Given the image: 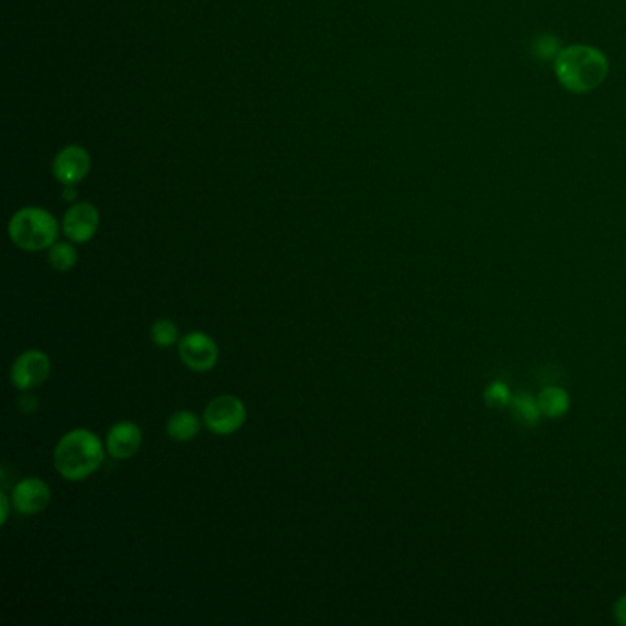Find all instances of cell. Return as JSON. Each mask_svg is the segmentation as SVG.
<instances>
[{
	"label": "cell",
	"instance_id": "14",
	"mask_svg": "<svg viewBox=\"0 0 626 626\" xmlns=\"http://www.w3.org/2000/svg\"><path fill=\"white\" fill-rule=\"evenodd\" d=\"M48 263L57 272H70L78 265V250L72 243L57 241L48 248Z\"/></svg>",
	"mask_w": 626,
	"mask_h": 626
},
{
	"label": "cell",
	"instance_id": "16",
	"mask_svg": "<svg viewBox=\"0 0 626 626\" xmlns=\"http://www.w3.org/2000/svg\"><path fill=\"white\" fill-rule=\"evenodd\" d=\"M151 340L155 346L162 349L177 346L180 342L179 325L168 318H158L157 322L151 325Z\"/></svg>",
	"mask_w": 626,
	"mask_h": 626
},
{
	"label": "cell",
	"instance_id": "2",
	"mask_svg": "<svg viewBox=\"0 0 626 626\" xmlns=\"http://www.w3.org/2000/svg\"><path fill=\"white\" fill-rule=\"evenodd\" d=\"M107 448L100 436L87 428L70 430L57 441L54 465L67 481H83L100 469Z\"/></svg>",
	"mask_w": 626,
	"mask_h": 626
},
{
	"label": "cell",
	"instance_id": "9",
	"mask_svg": "<svg viewBox=\"0 0 626 626\" xmlns=\"http://www.w3.org/2000/svg\"><path fill=\"white\" fill-rule=\"evenodd\" d=\"M52 171L63 186H76L89 175L90 155L85 147L67 146L54 158Z\"/></svg>",
	"mask_w": 626,
	"mask_h": 626
},
{
	"label": "cell",
	"instance_id": "5",
	"mask_svg": "<svg viewBox=\"0 0 626 626\" xmlns=\"http://www.w3.org/2000/svg\"><path fill=\"white\" fill-rule=\"evenodd\" d=\"M52 373V362L45 351L28 349L13 360L10 382L19 392H32L43 386Z\"/></svg>",
	"mask_w": 626,
	"mask_h": 626
},
{
	"label": "cell",
	"instance_id": "15",
	"mask_svg": "<svg viewBox=\"0 0 626 626\" xmlns=\"http://www.w3.org/2000/svg\"><path fill=\"white\" fill-rule=\"evenodd\" d=\"M513 397L515 395L511 392V386L502 379H496L487 384L483 392V403L491 410H505L513 403Z\"/></svg>",
	"mask_w": 626,
	"mask_h": 626
},
{
	"label": "cell",
	"instance_id": "1",
	"mask_svg": "<svg viewBox=\"0 0 626 626\" xmlns=\"http://www.w3.org/2000/svg\"><path fill=\"white\" fill-rule=\"evenodd\" d=\"M553 72L571 94H588L599 89L608 78L610 61L595 46H564L553 61Z\"/></svg>",
	"mask_w": 626,
	"mask_h": 626
},
{
	"label": "cell",
	"instance_id": "7",
	"mask_svg": "<svg viewBox=\"0 0 626 626\" xmlns=\"http://www.w3.org/2000/svg\"><path fill=\"white\" fill-rule=\"evenodd\" d=\"M100 228V212L90 202H76L68 208L61 230L67 235L68 241L74 245H83L94 239Z\"/></svg>",
	"mask_w": 626,
	"mask_h": 626
},
{
	"label": "cell",
	"instance_id": "6",
	"mask_svg": "<svg viewBox=\"0 0 626 626\" xmlns=\"http://www.w3.org/2000/svg\"><path fill=\"white\" fill-rule=\"evenodd\" d=\"M179 357L191 371L206 373L212 371L219 362V346L212 336L202 331H191L180 338Z\"/></svg>",
	"mask_w": 626,
	"mask_h": 626
},
{
	"label": "cell",
	"instance_id": "11",
	"mask_svg": "<svg viewBox=\"0 0 626 626\" xmlns=\"http://www.w3.org/2000/svg\"><path fill=\"white\" fill-rule=\"evenodd\" d=\"M202 425L204 421L199 415L193 414L190 410H179L169 417L166 432L173 441L188 443L201 434Z\"/></svg>",
	"mask_w": 626,
	"mask_h": 626
},
{
	"label": "cell",
	"instance_id": "18",
	"mask_svg": "<svg viewBox=\"0 0 626 626\" xmlns=\"http://www.w3.org/2000/svg\"><path fill=\"white\" fill-rule=\"evenodd\" d=\"M615 621L621 626H626V593L621 595L614 603Z\"/></svg>",
	"mask_w": 626,
	"mask_h": 626
},
{
	"label": "cell",
	"instance_id": "8",
	"mask_svg": "<svg viewBox=\"0 0 626 626\" xmlns=\"http://www.w3.org/2000/svg\"><path fill=\"white\" fill-rule=\"evenodd\" d=\"M13 509L24 516H34L43 513L50 500H52V489L45 480L41 478H24L17 481L12 489Z\"/></svg>",
	"mask_w": 626,
	"mask_h": 626
},
{
	"label": "cell",
	"instance_id": "3",
	"mask_svg": "<svg viewBox=\"0 0 626 626\" xmlns=\"http://www.w3.org/2000/svg\"><path fill=\"white\" fill-rule=\"evenodd\" d=\"M13 245L24 252H41L56 245L59 223L52 213L39 206H26L13 213L8 224Z\"/></svg>",
	"mask_w": 626,
	"mask_h": 626
},
{
	"label": "cell",
	"instance_id": "19",
	"mask_svg": "<svg viewBox=\"0 0 626 626\" xmlns=\"http://www.w3.org/2000/svg\"><path fill=\"white\" fill-rule=\"evenodd\" d=\"M19 406H21V410H23V412H28V414H32V412H35V410H37V406H39V401L35 399L34 395H28V393H26V395H23V397H21V401H19Z\"/></svg>",
	"mask_w": 626,
	"mask_h": 626
},
{
	"label": "cell",
	"instance_id": "21",
	"mask_svg": "<svg viewBox=\"0 0 626 626\" xmlns=\"http://www.w3.org/2000/svg\"><path fill=\"white\" fill-rule=\"evenodd\" d=\"M76 197H78V191L74 186H65V195H63V199L68 202L76 201Z\"/></svg>",
	"mask_w": 626,
	"mask_h": 626
},
{
	"label": "cell",
	"instance_id": "10",
	"mask_svg": "<svg viewBox=\"0 0 626 626\" xmlns=\"http://www.w3.org/2000/svg\"><path fill=\"white\" fill-rule=\"evenodd\" d=\"M142 443H144L142 428L133 421H120L111 426L105 439V448L111 458L129 459L140 450Z\"/></svg>",
	"mask_w": 626,
	"mask_h": 626
},
{
	"label": "cell",
	"instance_id": "12",
	"mask_svg": "<svg viewBox=\"0 0 626 626\" xmlns=\"http://www.w3.org/2000/svg\"><path fill=\"white\" fill-rule=\"evenodd\" d=\"M540 414L546 419H560L570 412L571 397L560 386H548L537 395Z\"/></svg>",
	"mask_w": 626,
	"mask_h": 626
},
{
	"label": "cell",
	"instance_id": "4",
	"mask_svg": "<svg viewBox=\"0 0 626 626\" xmlns=\"http://www.w3.org/2000/svg\"><path fill=\"white\" fill-rule=\"evenodd\" d=\"M246 406L235 395H219L204 408L202 421L208 432L215 436H232L246 423Z\"/></svg>",
	"mask_w": 626,
	"mask_h": 626
},
{
	"label": "cell",
	"instance_id": "17",
	"mask_svg": "<svg viewBox=\"0 0 626 626\" xmlns=\"http://www.w3.org/2000/svg\"><path fill=\"white\" fill-rule=\"evenodd\" d=\"M564 46L560 45L559 37L555 35L542 34L538 35L533 43V54L538 57L542 63H548V61H555L560 54Z\"/></svg>",
	"mask_w": 626,
	"mask_h": 626
},
{
	"label": "cell",
	"instance_id": "20",
	"mask_svg": "<svg viewBox=\"0 0 626 626\" xmlns=\"http://www.w3.org/2000/svg\"><path fill=\"white\" fill-rule=\"evenodd\" d=\"M0 502H2V524H6V522H8V516H10V507H13L12 498H8L6 492H2Z\"/></svg>",
	"mask_w": 626,
	"mask_h": 626
},
{
	"label": "cell",
	"instance_id": "13",
	"mask_svg": "<svg viewBox=\"0 0 626 626\" xmlns=\"http://www.w3.org/2000/svg\"><path fill=\"white\" fill-rule=\"evenodd\" d=\"M509 410L520 425L529 426V428L537 426L540 419H544L540 414V408H538L537 397L531 393H516Z\"/></svg>",
	"mask_w": 626,
	"mask_h": 626
}]
</instances>
